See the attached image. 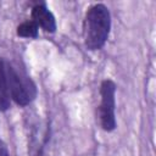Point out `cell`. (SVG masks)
Segmentation results:
<instances>
[{
	"label": "cell",
	"mask_w": 156,
	"mask_h": 156,
	"mask_svg": "<svg viewBox=\"0 0 156 156\" xmlns=\"http://www.w3.org/2000/svg\"><path fill=\"white\" fill-rule=\"evenodd\" d=\"M111 15L104 4H95L88 9L83 23L84 44L89 50H100L110 34Z\"/></svg>",
	"instance_id": "1"
},
{
	"label": "cell",
	"mask_w": 156,
	"mask_h": 156,
	"mask_svg": "<svg viewBox=\"0 0 156 156\" xmlns=\"http://www.w3.org/2000/svg\"><path fill=\"white\" fill-rule=\"evenodd\" d=\"M2 66L10 99L20 106H27L37 95L34 83L24 73L18 72V69L9 61L2 60Z\"/></svg>",
	"instance_id": "2"
},
{
	"label": "cell",
	"mask_w": 156,
	"mask_h": 156,
	"mask_svg": "<svg viewBox=\"0 0 156 156\" xmlns=\"http://www.w3.org/2000/svg\"><path fill=\"white\" fill-rule=\"evenodd\" d=\"M115 94H116V84L111 79L102 80L100 85L101 102L99 106V121L101 128L106 132H112L116 128Z\"/></svg>",
	"instance_id": "3"
},
{
	"label": "cell",
	"mask_w": 156,
	"mask_h": 156,
	"mask_svg": "<svg viewBox=\"0 0 156 156\" xmlns=\"http://www.w3.org/2000/svg\"><path fill=\"white\" fill-rule=\"evenodd\" d=\"M32 18L38 27H41L45 32L54 33L56 30V21L51 11L48 10L45 4H37L32 9Z\"/></svg>",
	"instance_id": "4"
},
{
	"label": "cell",
	"mask_w": 156,
	"mask_h": 156,
	"mask_svg": "<svg viewBox=\"0 0 156 156\" xmlns=\"http://www.w3.org/2000/svg\"><path fill=\"white\" fill-rule=\"evenodd\" d=\"M9 107H10V95L5 82L2 60L0 58V111H6Z\"/></svg>",
	"instance_id": "5"
},
{
	"label": "cell",
	"mask_w": 156,
	"mask_h": 156,
	"mask_svg": "<svg viewBox=\"0 0 156 156\" xmlns=\"http://www.w3.org/2000/svg\"><path fill=\"white\" fill-rule=\"evenodd\" d=\"M17 35L22 38H37L38 26L34 21H24L17 27Z\"/></svg>",
	"instance_id": "6"
},
{
	"label": "cell",
	"mask_w": 156,
	"mask_h": 156,
	"mask_svg": "<svg viewBox=\"0 0 156 156\" xmlns=\"http://www.w3.org/2000/svg\"><path fill=\"white\" fill-rule=\"evenodd\" d=\"M0 156H11L7 150V146L5 145V143L1 139H0Z\"/></svg>",
	"instance_id": "7"
}]
</instances>
